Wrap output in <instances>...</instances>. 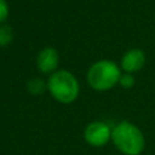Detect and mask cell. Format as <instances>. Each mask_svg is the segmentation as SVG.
I'll return each mask as SVG.
<instances>
[{
    "label": "cell",
    "mask_w": 155,
    "mask_h": 155,
    "mask_svg": "<svg viewBox=\"0 0 155 155\" xmlns=\"http://www.w3.org/2000/svg\"><path fill=\"white\" fill-rule=\"evenodd\" d=\"M111 140L124 155H139L145 145L142 131L130 121H121L113 128Z\"/></svg>",
    "instance_id": "obj_1"
},
{
    "label": "cell",
    "mask_w": 155,
    "mask_h": 155,
    "mask_svg": "<svg viewBox=\"0 0 155 155\" xmlns=\"http://www.w3.org/2000/svg\"><path fill=\"white\" fill-rule=\"evenodd\" d=\"M47 90L57 102L69 104L79 96V82L70 71L58 70L48 78Z\"/></svg>",
    "instance_id": "obj_2"
},
{
    "label": "cell",
    "mask_w": 155,
    "mask_h": 155,
    "mask_svg": "<svg viewBox=\"0 0 155 155\" xmlns=\"http://www.w3.org/2000/svg\"><path fill=\"white\" fill-rule=\"evenodd\" d=\"M120 68L111 61H98L87 71V82L96 91H108L120 80Z\"/></svg>",
    "instance_id": "obj_3"
},
{
    "label": "cell",
    "mask_w": 155,
    "mask_h": 155,
    "mask_svg": "<svg viewBox=\"0 0 155 155\" xmlns=\"http://www.w3.org/2000/svg\"><path fill=\"white\" fill-rule=\"evenodd\" d=\"M111 128L103 121H94L86 126L84 131V138L86 143L93 148L104 147L111 139Z\"/></svg>",
    "instance_id": "obj_4"
},
{
    "label": "cell",
    "mask_w": 155,
    "mask_h": 155,
    "mask_svg": "<svg viewBox=\"0 0 155 155\" xmlns=\"http://www.w3.org/2000/svg\"><path fill=\"white\" fill-rule=\"evenodd\" d=\"M145 63V54L139 48H132L127 51L121 58V69L126 73H136L143 68Z\"/></svg>",
    "instance_id": "obj_5"
},
{
    "label": "cell",
    "mask_w": 155,
    "mask_h": 155,
    "mask_svg": "<svg viewBox=\"0 0 155 155\" xmlns=\"http://www.w3.org/2000/svg\"><path fill=\"white\" fill-rule=\"evenodd\" d=\"M58 61H59V57L57 51L53 47H45L39 52L36 58V64L41 73L47 74L52 71L54 73L58 65Z\"/></svg>",
    "instance_id": "obj_6"
},
{
    "label": "cell",
    "mask_w": 155,
    "mask_h": 155,
    "mask_svg": "<svg viewBox=\"0 0 155 155\" xmlns=\"http://www.w3.org/2000/svg\"><path fill=\"white\" fill-rule=\"evenodd\" d=\"M27 87H28V91H29L31 94L39 96V94L44 93V91H45L46 87H47V84H45L44 80H41V79H39V78H34V79L29 80Z\"/></svg>",
    "instance_id": "obj_7"
},
{
    "label": "cell",
    "mask_w": 155,
    "mask_h": 155,
    "mask_svg": "<svg viewBox=\"0 0 155 155\" xmlns=\"http://www.w3.org/2000/svg\"><path fill=\"white\" fill-rule=\"evenodd\" d=\"M13 39V30L7 24L0 25V46H7Z\"/></svg>",
    "instance_id": "obj_8"
},
{
    "label": "cell",
    "mask_w": 155,
    "mask_h": 155,
    "mask_svg": "<svg viewBox=\"0 0 155 155\" xmlns=\"http://www.w3.org/2000/svg\"><path fill=\"white\" fill-rule=\"evenodd\" d=\"M119 84L124 88H131L134 85V78L131 74H128V73L127 74H124V75H121L120 80H119Z\"/></svg>",
    "instance_id": "obj_9"
},
{
    "label": "cell",
    "mask_w": 155,
    "mask_h": 155,
    "mask_svg": "<svg viewBox=\"0 0 155 155\" xmlns=\"http://www.w3.org/2000/svg\"><path fill=\"white\" fill-rule=\"evenodd\" d=\"M8 16V5L6 0H0V23H2Z\"/></svg>",
    "instance_id": "obj_10"
}]
</instances>
